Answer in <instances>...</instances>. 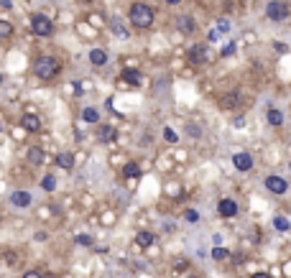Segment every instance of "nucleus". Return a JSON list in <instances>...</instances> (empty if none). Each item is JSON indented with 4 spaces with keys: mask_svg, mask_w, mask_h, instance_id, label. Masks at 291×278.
I'll return each mask as SVG.
<instances>
[{
    "mask_svg": "<svg viewBox=\"0 0 291 278\" xmlns=\"http://www.w3.org/2000/svg\"><path fill=\"white\" fill-rule=\"evenodd\" d=\"M187 278H197V276H187Z\"/></svg>",
    "mask_w": 291,
    "mask_h": 278,
    "instance_id": "nucleus-36",
    "label": "nucleus"
},
{
    "mask_svg": "<svg viewBox=\"0 0 291 278\" xmlns=\"http://www.w3.org/2000/svg\"><path fill=\"white\" fill-rule=\"evenodd\" d=\"M176 28L182 31V33H192V31H194L192 16H179V18H176Z\"/></svg>",
    "mask_w": 291,
    "mask_h": 278,
    "instance_id": "nucleus-15",
    "label": "nucleus"
},
{
    "mask_svg": "<svg viewBox=\"0 0 291 278\" xmlns=\"http://www.w3.org/2000/svg\"><path fill=\"white\" fill-rule=\"evenodd\" d=\"M10 33H13V26H10L8 20H0V36H3V39H10Z\"/></svg>",
    "mask_w": 291,
    "mask_h": 278,
    "instance_id": "nucleus-23",
    "label": "nucleus"
},
{
    "mask_svg": "<svg viewBox=\"0 0 291 278\" xmlns=\"http://www.w3.org/2000/svg\"><path fill=\"white\" fill-rule=\"evenodd\" d=\"M89 61H92V66H105L107 64V51L105 49H92L89 51Z\"/></svg>",
    "mask_w": 291,
    "mask_h": 278,
    "instance_id": "nucleus-13",
    "label": "nucleus"
},
{
    "mask_svg": "<svg viewBox=\"0 0 291 278\" xmlns=\"http://www.w3.org/2000/svg\"><path fill=\"white\" fill-rule=\"evenodd\" d=\"M74 242H77V245H84V248H87V245H92V238H89V235H77Z\"/></svg>",
    "mask_w": 291,
    "mask_h": 278,
    "instance_id": "nucleus-27",
    "label": "nucleus"
},
{
    "mask_svg": "<svg viewBox=\"0 0 291 278\" xmlns=\"http://www.w3.org/2000/svg\"><path fill=\"white\" fill-rule=\"evenodd\" d=\"M250 278H271V276H268V273H253Z\"/></svg>",
    "mask_w": 291,
    "mask_h": 278,
    "instance_id": "nucleus-34",
    "label": "nucleus"
},
{
    "mask_svg": "<svg viewBox=\"0 0 291 278\" xmlns=\"http://www.w3.org/2000/svg\"><path fill=\"white\" fill-rule=\"evenodd\" d=\"M217 212L222 217H235V215H238V204H235V199H220Z\"/></svg>",
    "mask_w": 291,
    "mask_h": 278,
    "instance_id": "nucleus-8",
    "label": "nucleus"
},
{
    "mask_svg": "<svg viewBox=\"0 0 291 278\" xmlns=\"http://www.w3.org/2000/svg\"><path fill=\"white\" fill-rule=\"evenodd\" d=\"M128 18H130V23L136 26V28H151L153 26V8L151 5H146V3H133L130 10H128Z\"/></svg>",
    "mask_w": 291,
    "mask_h": 278,
    "instance_id": "nucleus-2",
    "label": "nucleus"
},
{
    "mask_svg": "<svg viewBox=\"0 0 291 278\" xmlns=\"http://www.w3.org/2000/svg\"><path fill=\"white\" fill-rule=\"evenodd\" d=\"M97 136H100V140H103V143H113L118 138V130L113 125H103V128L97 130Z\"/></svg>",
    "mask_w": 291,
    "mask_h": 278,
    "instance_id": "nucleus-14",
    "label": "nucleus"
},
{
    "mask_svg": "<svg viewBox=\"0 0 291 278\" xmlns=\"http://www.w3.org/2000/svg\"><path fill=\"white\" fill-rule=\"evenodd\" d=\"M232 125H235V128H243V125H245V118H235Z\"/></svg>",
    "mask_w": 291,
    "mask_h": 278,
    "instance_id": "nucleus-33",
    "label": "nucleus"
},
{
    "mask_svg": "<svg viewBox=\"0 0 291 278\" xmlns=\"http://www.w3.org/2000/svg\"><path fill=\"white\" fill-rule=\"evenodd\" d=\"M243 102V97H240V92H228L225 97L220 99V105L225 107V110H232V107H238Z\"/></svg>",
    "mask_w": 291,
    "mask_h": 278,
    "instance_id": "nucleus-11",
    "label": "nucleus"
},
{
    "mask_svg": "<svg viewBox=\"0 0 291 278\" xmlns=\"http://www.w3.org/2000/svg\"><path fill=\"white\" fill-rule=\"evenodd\" d=\"M184 217H187V222H197V219H199V215L194 212V209H187V212H184Z\"/></svg>",
    "mask_w": 291,
    "mask_h": 278,
    "instance_id": "nucleus-28",
    "label": "nucleus"
},
{
    "mask_svg": "<svg viewBox=\"0 0 291 278\" xmlns=\"http://www.w3.org/2000/svg\"><path fill=\"white\" fill-rule=\"evenodd\" d=\"M120 79H125L128 84H141V82H143V74H141V72H136V69H123Z\"/></svg>",
    "mask_w": 291,
    "mask_h": 278,
    "instance_id": "nucleus-16",
    "label": "nucleus"
},
{
    "mask_svg": "<svg viewBox=\"0 0 291 278\" xmlns=\"http://www.w3.org/2000/svg\"><path fill=\"white\" fill-rule=\"evenodd\" d=\"M232 166H235L238 171H250V169H253V156L245 153V151L235 153V156H232Z\"/></svg>",
    "mask_w": 291,
    "mask_h": 278,
    "instance_id": "nucleus-7",
    "label": "nucleus"
},
{
    "mask_svg": "<svg viewBox=\"0 0 291 278\" xmlns=\"http://www.w3.org/2000/svg\"><path fill=\"white\" fill-rule=\"evenodd\" d=\"M189 61H194V64H207V61H209V49L205 46V43H194V46L189 49Z\"/></svg>",
    "mask_w": 291,
    "mask_h": 278,
    "instance_id": "nucleus-6",
    "label": "nucleus"
},
{
    "mask_svg": "<svg viewBox=\"0 0 291 278\" xmlns=\"http://www.w3.org/2000/svg\"><path fill=\"white\" fill-rule=\"evenodd\" d=\"M82 120H84V123H97L100 113H97L95 107H84V110H82Z\"/></svg>",
    "mask_w": 291,
    "mask_h": 278,
    "instance_id": "nucleus-22",
    "label": "nucleus"
},
{
    "mask_svg": "<svg viewBox=\"0 0 291 278\" xmlns=\"http://www.w3.org/2000/svg\"><path fill=\"white\" fill-rule=\"evenodd\" d=\"M10 202H13V207H21V209H26V207H31V194L28 192H13L10 194Z\"/></svg>",
    "mask_w": 291,
    "mask_h": 278,
    "instance_id": "nucleus-9",
    "label": "nucleus"
},
{
    "mask_svg": "<svg viewBox=\"0 0 291 278\" xmlns=\"http://www.w3.org/2000/svg\"><path fill=\"white\" fill-rule=\"evenodd\" d=\"M153 242H156V235H153V232H148V230H143V232H138V235H136V245L138 248H151Z\"/></svg>",
    "mask_w": 291,
    "mask_h": 278,
    "instance_id": "nucleus-12",
    "label": "nucleus"
},
{
    "mask_svg": "<svg viewBox=\"0 0 291 278\" xmlns=\"http://www.w3.org/2000/svg\"><path fill=\"white\" fill-rule=\"evenodd\" d=\"M31 31L36 33V36H51L54 33V23H51V18H46V16H41V13H36V16H31Z\"/></svg>",
    "mask_w": 291,
    "mask_h": 278,
    "instance_id": "nucleus-4",
    "label": "nucleus"
},
{
    "mask_svg": "<svg viewBox=\"0 0 291 278\" xmlns=\"http://www.w3.org/2000/svg\"><path fill=\"white\" fill-rule=\"evenodd\" d=\"M217 28H220V31H230V23H228V20H225V18H220V23H217Z\"/></svg>",
    "mask_w": 291,
    "mask_h": 278,
    "instance_id": "nucleus-30",
    "label": "nucleus"
},
{
    "mask_svg": "<svg viewBox=\"0 0 291 278\" xmlns=\"http://www.w3.org/2000/svg\"><path fill=\"white\" fill-rule=\"evenodd\" d=\"M41 186L46 189V192H54V189H57V179H54V176H43Z\"/></svg>",
    "mask_w": 291,
    "mask_h": 278,
    "instance_id": "nucleus-24",
    "label": "nucleus"
},
{
    "mask_svg": "<svg viewBox=\"0 0 291 278\" xmlns=\"http://www.w3.org/2000/svg\"><path fill=\"white\" fill-rule=\"evenodd\" d=\"M21 125H23L26 130H31V133H36V130H41V120L33 113H26L23 118H21Z\"/></svg>",
    "mask_w": 291,
    "mask_h": 278,
    "instance_id": "nucleus-10",
    "label": "nucleus"
},
{
    "mask_svg": "<svg viewBox=\"0 0 291 278\" xmlns=\"http://www.w3.org/2000/svg\"><path fill=\"white\" fill-rule=\"evenodd\" d=\"M266 189L271 194H286L289 192V181L281 176H266Z\"/></svg>",
    "mask_w": 291,
    "mask_h": 278,
    "instance_id": "nucleus-5",
    "label": "nucleus"
},
{
    "mask_svg": "<svg viewBox=\"0 0 291 278\" xmlns=\"http://www.w3.org/2000/svg\"><path fill=\"white\" fill-rule=\"evenodd\" d=\"M273 227H276L278 232H289V230H291V222H289V217L278 215V217H273Z\"/></svg>",
    "mask_w": 291,
    "mask_h": 278,
    "instance_id": "nucleus-20",
    "label": "nucleus"
},
{
    "mask_svg": "<svg viewBox=\"0 0 291 278\" xmlns=\"http://www.w3.org/2000/svg\"><path fill=\"white\" fill-rule=\"evenodd\" d=\"M166 3H169V5H176V3H179V0H166Z\"/></svg>",
    "mask_w": 291,
    "mask_h": 278,
    "instance_id": "nucleus-35",
    "label": "nucleus"
},
{
    "mask_svg": "<svg viewBox=\"0 0 291 278\" xmlns=\"http://www.w3.org/2000/svg\"><path fill=\"white\" fill-rule=\"evenodd\" d=\"M164 138L169 140V143H179V136H176L171 128H164Z\"/></svg>",
    "mask_w": 291,
    "mask_h": 278,
    "instance_id": "nucleus-25",
    "label": "nucleus"
},
{
    "mask_svg": "<svg viewBox=\"0 0 291 278\" xmlns=\"http://www.w3.org/2000/svg\"><path fill=\"white\" fill-rule=\"evenodd\" d=\"M289 5L284 3V0H271V3L266 5V18H271L273 23H281V20L289 18Z\"/></svg>",
    "mask_w": 291,
    "mask_h": 278,
    "instance_id": "nucleus-3",
    "label": "nucleus"
},
{
    "mask_svg": "<svg viewBox=\"0 0 291 278\" xmlns=\"http://www.w3.org/2000/svg\"><path fill=\"white\" fill-rule=\"evenodd\" d=\"M232 54H235V46H232V43H228V46L222 49V57H232Z\"/></svg>",
    "mask_w": 291,
    "mask_h": 278,
    "instance_id": "nucleus-29",
    "label": "nucleus"
},
{
    "mask_svg": "<svg viewBox=\"0 0 291 278\" xmlns=\"http://www.w3.org/2000/svg\"><path fill=\"white\" fill-rule=\"evenodd\" d=\"M123 174L130 176V179H138V176H141V166L136 161H128L125 166H123Z\"/></svg>",
    "mask_w": 291,
    "mask_h": 278,
    "instance_id": "nucleus-19",
    "label": "nucleus"
},
{
    "mask_svg": "<svg viewBox=\"0 0 291 278\" xmlns=\"http://www.w3.org/2000/svg\"><path fill=\"white\" fill-rule=\"evenodd\" d=\"M212 258H215V260H225L228 258V250L225 248H215V250H212Z\"/></svg>",
    "mask_w": 291,
    "mask_h": 278,
    "instance_id": "nucleus-26",
    "label": "nucleus"
},
{
    "mask_svg": "<svg viewBox=\"0 0 291 278\" xmlns=\"http://www.w3.org/2000/svg\"><path fill=\"white\" fill-rule=\"evenodd\" d=\"M23 278H43V276H41L39 271H26V273H23Z\"/></svg>",
    "mask_w": 291,
    "mask_h": 278,
    "instance_id": "nucleus-32",
    "label": "nucleus"
},
{
    "mask_svg": "<svg viewBox=\"0 0 291 278\" xmlns=\"http://www.w3.org/2000/svg\"><path fill=\"white\" fill-rule=\"evenodd\" d=\"M33 72H36L39 79L54 82V79H57V77L62 74V61L54 59V57H39L36 64H33Z\"/></svg>",
    "mask_w": 291,
    "mask_h": 278,
    "instance_id": "nucleus-1",
    "label": "nucleus"
},
{
    "mask_svg": "<svg viewBox=\"0 0 291 278\" xmlns=\"http://www.w3.org/2000/svg\"><path fill=\"white\" fill-rule=\"evenodd\" d=\"M187 133H189V136H194V138H197V136H199V128H197V125H187Z\"/></svg>",
    "mask_w": 291,
    "mask_h": 278,
    "instance_id": "nucleus-31",
    "label": "nucleus"
},
{
    "mask_svg": "<svg viewBox=\"0 0 291 278\" xmlns=\"http://www.w3.org/2000/svg\"><path fill=\"white\" fill-rule=\"evenodd\" d=\"M28 161H31L33 166H39V163L46 161V153H43V148H39V146L28 148Z\"/></svg>",
    "mask_w": 291,
    "mask_h": 278,
    "instance_id": "nucleus-17",
    "label": "nucleus"
},
{
    "mask_svg": "<svg viewBox=\"0 0 291 278\" xmlns=\"http://www.w3.org/2000/svg\"><path fill=\"white\" fill-rule=\"evenodd\" d=\"M57 166H59V169H64V171H69L72 166H74V156L72 153H59L57 156Z\"/></svg>",
    "mask_w": 291,
    "mask_h": 278,
    "instance_id": "nucleus-18",
    "label": "nucleus"
},
{
    "mask_svg": "<svg viewBox=\"0 0 291 278\" xmlns=\"http://www.w3.org/2000/svg\"><path fill=\"white\" fill-rule=\"evenodd\" d=\"M268 123H271V125H281L284 123V113H281V110H276V107H271V110H268Z\"/></svg>",
    "mask_w": 291,
    "mask_h": 278,
    "instance_id": "nucleus-21",
    "label": "nucleus"
}]
</instances>
